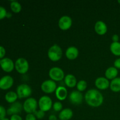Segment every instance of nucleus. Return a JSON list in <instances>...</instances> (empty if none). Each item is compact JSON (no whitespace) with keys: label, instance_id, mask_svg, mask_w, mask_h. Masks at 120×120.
Returning a JSON list of instances; mask_svg holds the SVG:
<instances>
[{"label":"nucleus","instance_id":"1","mask_svg":"<svg viewBox=\"0 0 120 120\" xmlns=\"http://www.w3.org/2000/svg\"><path fill=\"white\" fill-rule=\"evenodd\" d=\"M84 99L87 104L92 107H98L104 101L103 94L98 90L94 89H90L86 93Z\"/></svg>","mask_w":120,"mask_h":120},{"label":"nucleus","instance_id":"2","mask_svg":"<svg viewBox=\"0 0 120 120\" xmlns=\"http://www.w3.org/2000/svg\"><path fill=\"white\" fill-rule=\"evenodd\" d=\"M63 52L60 47L55 44L52 46L48 52V56L49 59L53 62H57L62 57Z\"/></svg>","mask_w":120,"mask_h":120},{"label":"nucleus","instance_id":"3","mask_svg":"<svg viewBox=\"0 0 120 120\" xmlns=\"http://www.w3.org/2000/svg\"><path fill=\"white\" fill-rule=\"evenodd\" d=\"M38 103L33 97L28 98L23 104V109L27 114H34L36 111Z\"/></svg>","mask_w":120,"mask_h":120},{"label":"nucleus","instance_id":"4","mask_svg":"<svg viewBox=\"0 0 120 120\" xmlns=\"http://www.w3.org/2000/svg\"><path fill=\"white\" fill-rule=\"evenodd\" d=\"M31 87L26 84H21L16 88V94L19 98H28L32 94Z\"/></svg>","mask_w":120,"mask_h":120},{"label":"nucleus","instance_id":"5","mask_svg":"<svg viewBox=\"0 0 120 120\" xmlns=\"http://www.w3.org/2000/svg\"><path fill=\"white\" fill-rule=\"evenodd\" d=\"M29 63L25 59L18 58L15 63V68L16 71L20 74H25L29 70Z\"/></svg>","mask_w":120,"mask_h":120},{"label":"nucleus","instance_id":"6","mask_svg":"<svg viewBox=\"0 0 120 120\" xmlns=\"http://www.w3.org/2000/svg\"><path fill=\"white\" fill-rule=\"evenodd\" d=\"M49 76L52 80L55 82H60L64 79V73L61 68L53 67L49 70Z\"/></svg>","mask_w":120,"mask_h":120},{"label":"nucleus","instance_id":"7","mask_svg":"<svg viewBox=\"0 0 120 120\" xmlns=\"http://www.w3.org/2000/svg\"><path fill=\"white\" fill-rule=\"evenodd\" d=\"M38 105L40 110L46 112L51 109L53 105L52 100L50 97L48 96H43L39 98L38 101Z\"/></svg>","mask_w":120,"mask_h":120},{"label":"nucleus","instance_id":"8","mask_svg":"<svg viewBox=\"0 0 120 120\" xmlns=\"http://www.w3.org/2000/svg\"><path fill=\"white\" fill-rule=\"evenodd\" d=\"M57 85L55 81L52 80H47L44 81L41 84V89L46 94H50L56 91Z\"/></svg>","mask_w":120,"mask_h":120},{"label":"nucleus","instance_id":"9","mask_svg":"<svg viewBox=\"0 0 120 120\" xmlns=\"http://www.w3.org/2000/svg\"><path fill=\"white\" fill-rule=\"evenodd\" d=\"M58 25L60 29L63 30H67L71 28L72 25V19L71 18L67 15L62 16L59 19Z\"/></svg>","mask_w":120,"mask_h":120},{"label":"nucleus","instance_id":"10","mask_svg":"<svg viewBox=\"0 0 120 120\" xmlns=\"http://www.w3.org/2000/svg\"><path fill=\"white\" fill-rule=\"evenodd\" d=\"M0 66L4 71L7 73H10L15 68V63L11 59L8 57H4L1 59Z\"/></svg>","mask_w":120,"mask_h":120},{"label":"nucleus","instance_id":"11","mask_svg":"<svg viewBox=\"0 0 120 120\" xmlns=\"http://www.w3.org/2000/svg\"><path fill=\"white\" fill-rule=\"evenodd\" d=\"M69 100L73 104L75 105H79L83 102V94L79 91H73L69 95Z\"/></svg>","mask_w":120,"mask_h":120},{"label":"nucleus","instance_id":"12","mask_svg":"<svg viewBox=\"0 0 120 120\" xmlns=\"http://www.w3.org/2000/svg\"><path fill=\"white\" fill-rule=\"evenodd\" d=\"M23 110V105L19 102H15L11 105L7 111V114L9 116L19 115Z\"/></svg>","mask_w":120,"mask_h":120},{"label":"nucleus","instance_id":"13","mask_svg":"<svg viewBox=\"0 0 120 120\" xmlns=\"http://www.w3.org/2000/svg\"><path fill=\"white\" fill-rule=\"evenodd\" d=\"M14 84V79L10 76H5L0 79V89L7 90Z\"/></svg>","mask_w":120,"mask_h":120},{"label":"nucleus","instance_id":"14","mask_svg":"<svg viewBox=\"0 0 120 120\" xmlns=\"http://www.w3.org/2000/svg\"><path fill=\"white\" fill-rule=\"evenodd\" d=\"M110 82L105 77H98L95 81V85H96V87L100 90H106L110 87Z\"/></svg>","mask_w":120,"mask_h":120},{"label":"nucleus","instance_id":"15","mask_svg":"<svg viewBox=\"0 0 120 120\" xmlns=\"http://www.w3.org/2000/svg\"><path fill=\"white\" fill-rule=\"evenodd\" d=\"M94 29L98 35H104L107 32V26L103 21H98L95 24Z\"/></svg>","mask_w":120,"mask_h":120},{"label":"nucleus","instance_id":"16","mask_svg":"<svg viewBox=\"0 0 120 120\" xmlns=\"http://www.w3.org/2000/svg\"><path fill=\"white\" fill-rule=\"evenodd\" d=\"M79 50L76 47L70 46L66 51V56L69 60H75L78 57Z\"/></svg>","mask_w":120,"mask_h":120},{"label":"nucleus","instance_id":"17","mask_svg":"<svg viewBox=\"0 0 120 120\" xmlns=\"http://www.w3.org/2000/svg\"><path fill=\"white\" fill-rule=\"evenodd\" d=\"M55 95L59 100L63 101L68 96V90L64 86H59L55 91Z\"/></svg>","mask_w":120,"mask_h":120},{"label":"nucleus","instance_id":"18","mask_svg":"<svg viewBox=\"0 0 120 120\" xmlns=\"http://www.w3.org/2000/svg\"><path fill=\"white\" fill-rule=\"evenodd\" d=\"M73 116V112L71 109L66 108L60 111L59 114L60 120H69Z\"/></svg>","mask_w":120,"mask_h":120},{"label":"nucleus","instance_id":"19","mask_svg":"<svg viewBox=\"0 0 120 120\" xmlns=\"http://www.w3.org/2000/svg\"><path fill=\"white\" fill-rule=\"evenodd\" d=\"M64 83L69 87L73 88L77 85V80L74 75L68 74L64 77Z\"/></svg>","mask_w":120,"mask_h":120},{"label":"nucleus","instance_id":"20","mask_svg":"<svg viewBox=\"0 0 120 120\" xmlns=\"http://www.w3.org/2000/svg\"><path fill=\"white\" fill-rule=\"evenodd\" d=\"M118 71L117 68L114 67H110L108 68L105 72V78L107 79L108 80H113L117 77L118 75Z\"/></svg>","mask_w":120,"mask_h":120},{"label":"nucleus","instance_id":"21","mask_svg":"<svg viewBox=\"0 0 120 120\" xmlns=\"http://www.w3.org/2000/svg\"><path fill=\"white\" fill-rule=\"evenodd\" d=\"M110 89L114 92L120 91V77H116L112 80L110 84Z\"/></svg>","mask_w":120,"mask_h":120},{"label":"nucleus","instance_id":"22","mask_svg":"<svg viewBox=\"0 0 120 120\" xmlns=\"http://www.w3.org/2000/svg\"><path fill=\"white\" fill-rule=\"evenodd\" d=\"M18 97L16 93L14 91H9L5 96V99L8 103H14L16 102Z\"/></svg>","mask_w":120,"mask_h":120},{"label":"nucleus","instance_id":"23","mask_svg":"<svg viewBox=\"0 0 120 120\" xmlns=\"http://www.w3.org/2000/svg\"><path fill=\"white\" fill-rule=\"evenodd\" d=\"M110 51L113 55L116 56H120V43L118 42H112L110 45Z\"/></svg>","mask_w":120,"mask_h":120},{"label":"nucleus","instance_id":"24","mask_svg":"<svg viewBox=\"0 0 120 120\" xmlns=\"http://www.w3.org/2000/svg\"><path fill=\"white\" fill-rule=\"evenodd\" d=\"M10 7L12 11L14 12V13H19L22 9V6L21 4L16 1H11L10 4Z\"/></svg>","mask_w":120,"mask_h":120},{"label":"nucleus","instance_id":"25","mask_svg":"<svg viewBox=\"0 0 120 120\" xmlns=\"http://www.w3.org/2000/svg\"><path fill=\"white\" fill-rule=\"evenodd\" d=\"M77 89L78 90V91H84L86 89H87V83L84 80H80L78 83H77Z\"/></svg>","mask_w":120,"mask_h":120},{"label":"nucleus","instance_id":"26","mask_svg":"<svg viewBox=\"0 0 120 120\" xmlns=\"http://www.w3.org/2000/svg\"><path fill=\"white\" fill-rule=\"evenodd\" d=\"M53 109L55 111L59 112V111H62V109H63V105L60 102L56 101L53 104Z\"/></svg>","mask_w":120,"mask_h":120},{"label":"nucleus","instance_id":"27","mask_svg":"<svg viewBox=\"0 0 120 120\" xmlns=\"http://www.w3.org/2000/svg\"><path fill=\"white\" fill-rule=\"evenodd\" d=\"M34 114L36 116L37 119H42L44 118L45 116V112L42 111V110H39L38 111H36L34 113Z\"/></svg>","mask_w":120,"mask_h":120},{"label":"nucleus","instance_id":"28","mask_svg":"<svg viewBox=\"0 0 120 120\" xmlns=\"http://www.w3.org/2000/svg\"><path fill=\"white\" fill-rule=\"evenodd\" d=\"M7 12L5 8L3 7L0 6V20L3 19L7 17Z\"/></svg>","mask_w":120,"mask_h":120},{"label":"nucleus","instance_id":"29","mask_svg":"<svg viewBox=\"0 0 120 120\" xmlns=\"http://www.w3.org/2000/svg\"><path fill=\"white\" fill-rule=\"evenodd\" d=\"M7 114V111L5 109L2 105H0V120H2L3 118H5Z\"/></svg>","mask_w":120,"mask_h":120},{"label":"nucleus","instance_id":"30","mask_svg":"<svg viewBox=\"0 0 120 120\" xmlns=\"http://www.w3.org/2000/svg\"><path fill=\"white\" fill-rule=\"evenodd\" d=\"M6 53V51L5 48L2 46H0V59H4Z\"/></svg>","mask_w":120,"mask_h":120},{"label":"nucleus","instance_id":"31","mask_svg":"<svg viewBox=\"0 0 120 120\" xmlns=\"http://www.w3.org/2000/svg\"><path fill=\"white\" fill-rule=\"evenodd\" d=\"M36 117L34 114H27L26 116L25 120H36Z\"/></svg>","mask_w":120,"mask_h":120},{"label":"nucleus","instance_id":"32","mask_svg":"<svg viewBox=\"0 0 120 120\" xmlns=\"http://www.w3.org/2000/svg\"><path fill=\"white\" fill-rule=\"evenodd\" d=\"M114 66L117 69H120V58H118L114 62Z\"/></svg>","mask_w":120,"mask_h":120},{"label":"nucleus","instance_id":"33","mask_svg":"<svg viewBox=\"0 0 120 120\" xmlns=\"http://www.w3.org/2000/svg\"><path fill=\"white\" fill-rule=\"evenodd\" d=\"M10 120H23L22 118L19 115H13L11 117Z\"/></svg>","mask_w":120,"mask_h":120},{"label":"nucleus","instance_id":"34","mask_svg":"<svg viewBox=\"0 0 120 120\" xmlns=\"http://www.w3.org/2000/svg\"><path fill=\"white\" fill-rule=\"evenodd\" d=\"M112 40L113 42H118L119 41V36L117 34H114L112 36Z\"/></svg>","mask_w":120,"mask_h":120},{"label":"nucleus","instance_id":"35","mask_svg":"<svg viewBox=\"0 0 120 120\" xmlns=\"http://www.w3.org/2000/svg\"><path fill=\"white\" fill-rule=\"evenodd\" d=\"M49 120H57V119L55 115L52 114L49 117Z\"/></svg>","mask_w":120,"mask_h":120},{"label":"nucleus","instance_id":"36","mask_svg":"<svg viewBox=\"0 0 120 120\" xmlns=\"http://www.w3.org/2000/svg\"><path fill=\"white\" fill-rule=\"evenodd\" d=\"M12 16V14H11L10 12H7V18H10Z\"/></svg>","mask_w":120,"mask_h":120},{"label":"nucleus","instance_id":"37","mask_svg":"<svg viewBox=\"0 0 120 120\" xmlns=\"http://www.w3.org/2000/svg\"><path fill=\"white\" fill-rule=\"evenodd\" d=\"M2 120H10L8 119V118H3Z\"/></svg>","mask_w":120,"mask_h":120},{"label":"nucleus","instance_id":"38","mask_svg":"<svg viewBox=\"0 0 120 120\" xmlns=\"http://www.w3.org/2000/svg\"><path fill=\"white\" fill-rule=\"evenodd\" d=\"M118 3H119L120 4V0H118Z\"/></svg>","mask_w":120,"mask_h":120},{"label":"nucleus","instance_id":"39","mask_svg":"<svg viewBox=\"0 0 120 120\" xmlns=\"http://www.w3.org/2000/svg\"><path fill=\"white\" fill-rule=\"evenodd\" d=\"M1 59H0V64H1Z\"/></svg>","mask_w":120,"mask_h":120},{"label":"nucleus","instance_id":"40","mask_svg":"<svg viewBox=\"0 0 120 120\" xmlns=\"http://www.w3.org/2000/svg\"></svg>","mask_w":120,"mask_h":120}]
</instances>
